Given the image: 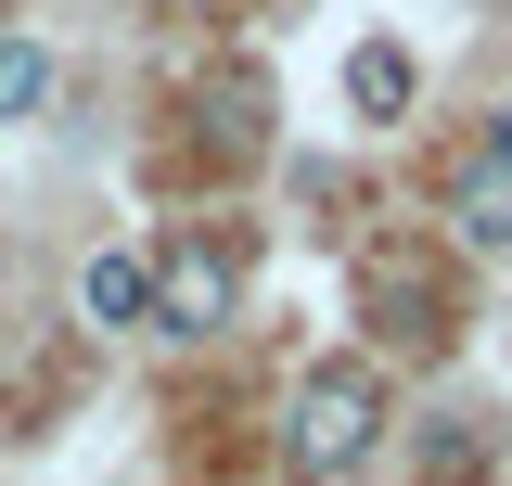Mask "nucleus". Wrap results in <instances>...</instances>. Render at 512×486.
<instances>
[{"mask_svg":"<svg viewBox=\"0 0 512 486\" xmlns=\"http://www.w3.org/2000/svg\"><path fill=\"white\" fill-rule=\"evenodd\" d=\"M384 448V371L372 359H320L308 384H295V410H282V461H295V486H359Z\"/></svg>","mask_w":512,"mask_h":486,"instance_id":"1","label":"nucleus"},{"mask_svg":"<svg viewBox=\"0 0 512 486\" xmlns=\"http://www.w3.org/2000/svg\"><path fill=\"white\" fill-rule=\"evenodd\" d=\"M39 103H52V52H39V39H0V128L39 116Z\"/></svg>","mask_w":512,"mask_h":486,"instance_id":"7","label":"nucleus"},{"mask_svg":"<svg viewBox=\"0 0 512 486\" xmlns=\"http://www.w3.org/2000/svg\"><path fill=\"white\" fill-rule=\"evenodd\" d=\"M410 90H423V77H410V52H397V39H359V52H346V103H359L372 128L410 116Z\"/></svg>","mask_w":512,"mask_h":486,"instance_id":"6","label":"nucleus"},{"mask_svg":"<svg viewBox=\"0 0 512 486\" xmlns=\"http://www.w3.org/2000/svg\"><path fill=\"white\" fill-rule=\"evenodd\" d=\"M448 243H461L474 269H512V116H487V141L461 154V180H448Z\"/></svg>","mask_w":512,"mask_h":486,"instance_id":"3","label":"nucleus"},{"mask_svg":"<svg viewBox=\"0 0 512 486\" xmlns=\"http://www.w3.org/2000/svg\"><path fill=\"white\" fill-rule=\"evenodd\" d=\"M359 307H372V333H384V346H410V359H436V346H448V295L423 282V269H397V256L359 282Z\"/></svg>","mask_w":512,"mask_h":486,"instance_id":"4","label":"nucleus"},{"mask_svg":"<svg viewBox=\"0 0 512 486\" xmlns=\"http://www.w3.org/2000/svg\"><path fill=\"white\" fill-rule=\"evenodd\" d=\"M154 13H205V0H154Z\"/></svg>","mask_w":512,"mask_h":486,"instance_id":"8","label":"nucleus"},{"mask_svg":"<svg viewBox=\"0 0 512 486\" xmlns=\"http://www.w3.org/2000/svg\"><path fill=\"white\" fill-rule=\"evenodd\" d=\"M77 320H103V333H141V320H154V256H141V243H103V256L77 269Z\"/></svg>","mask_w":512,"mask_h":486,"instance_id":"5","label":"nucleus"},{"mask_svg":"<svg viewBox=\"0 0 512 486\" xmlns=\"http://www.w3.org/2000/svg\"><path fill=\"white\" fill-rule=\"evenodd\" d=\"M231 307H244V243L192 231V243L154 256V320H141V333H218Z\"/></svg>","mask_w":512,"mask_h":486,"instance_id":"2","label":"nucleus"}]
</instances>
